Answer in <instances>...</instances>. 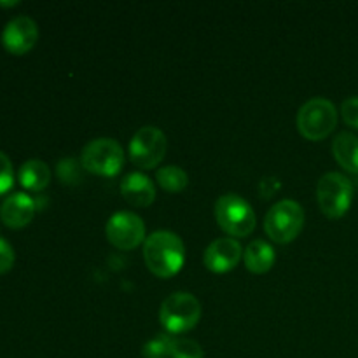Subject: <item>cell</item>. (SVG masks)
<instances>
[{
    "label": "cell",
    "mask_w": 358,
    "mask_h": 358,
    "mask_svg": "<svg viewBox=\"0 0 358 358\" xmlns=\"http://www.w3.org/2000/svg\"><path fill=\"white\" fill-rule=\"evenodd\" d=\"M338 126L336 105L327 98H311L297 112V129L311 142L324 140Z\"/></svg>",
    "instance_id": "7a4b0ae2"
},
{
    "label": "cell",
    "mask_w": 358,
    "mask_h": 358,
    "mask_svg": "<svg viewBox=\"0 0 358 358\" xmlns=\"http://www.w3.org/2000/svg\"><path fill=\"white\" fill-rule=\"evenodd\" d=\"M215 219L220 229L233 238H245L255 229L254 210L250 203L238 194H226L217 199Z\"/></svg>",
    "instance_id": "5b68a950"
},
{
    "label": "cell",
    "mask_w": 358,
    "mask_h": 358,
    "mask_svg": "<svg viewBox=\"0 0 358 358\" xmlns=\"http://www.w3.org/2000/svg\"><path fill=\"white\" fill-rule=\"evenodd\" d=\"M341 115L346 124L358 129V96H352L343 101Z\"/></svg>",
    "instance_id": "7402d4cb"
},
{
    "label": "cell",
    "mask_w": 358,
    "mask_h": 358,
    "mask_svg": "<svg viewBox=\"0 0 358 358\" xmlns=\"http://www.w3.org/2000/svg\"><path fill=\"white\" fill-rule=\"evenodd\" d=\"M156 180L161 185V189H164L168 192H180L189 184L187 173L182 168L173 166V164L171 166L159 168L156 173Z\"/></svg>",
    "instance_id": "e0dca14e"
},
{
    "label": "cell",
    "mask_w": 358,
    "mask_h": 358,
    "mask_svg": "<svg viewBox=\"0 0 358 358\" xmlns=\"http://www.w3.org/2000/svg\"><path fill=\"white\" fill-rule=\"evenodd\" d=\"M17 3H20V2L13 0V2H0V6H2V7H14V6H17Z\"/></svg>",
    "instance_id": "cb8c5ba5"
},
{
    "label": "cell",
    "mask_w": 358,
    "mask_h": 358,
    "mask_svg": "<svg viewBox=\"0 0 358 358\" xmlns=\"http://www.w3.org/2000/svg\"><path fill=\"white\" fill-rule=\"evenodd\" d=\"M243 250L234 238H219L208 245L203 255V262L213 273H227L240 262Z\"/></svg>",
    "instance_id": "8fae6325"
},
{
    "label": "cell",
    "mask_w": 358,
    "mask_h": 358,
    "mask_svg": "<svg viewBox=\"0 0 358 358\" xmlns=\"http://www.w3.org/2000/svg\"><path fill=\"white\" fill-rule=\"evenodd\" d=\"M166 136L156 126H143L133 135L129 142V157L133 163L143 170H152L159 166L166 154Z\"/></svg>",
    "instance_id": "ba28073f"
},
{
    "label": "cell",
    "mask_w": 358,
    "mask_h": 358,
    "mask_svg": "<svg viewBox=\"0 0 358 358\" xmlns=\"http://www.w3.org/2000/svg\"><path fill=\"white\" fill-rule=\"evenodd\" d=\"M332 154L346 171L358 175V136L348 131L339 133L332 142Z\"/></svg>",
    "instance_id": "9a60e30c"
},
{
    "label": "cell",
    "mask_w": 358,
    "mask_h": 358,
    "mask_svg": "<svg viewBox=\"0 0 358 358\" xmlns=\"http://www.w3.org/2000/svg\"><path fill=\"white\" fill-rule=\"evenodd\" d=\"M14 248L10 247V243L3 238H0V275L10 271V268L14 266Z\"/></svg>",
    "instance_id": "603a6c76"
},
{
    "label": "cell",
    "mask_w": 358,
    "mask_h": 358,
    "mask_svg": "<svg viewBox=\"0 0 358 358\" xmlns=\"http://www.w3.org/2000/svg\"><path fill=\"white\" fill-rule=\"evenodd\" d=\"M143 259L149 271L157 278H171L184 266V243L170 231H156L143 243Z\"/></svg>",
    "instance_id": "6da1fadb"
},
{
    "label": "cell",
    "mask_w": 358,
    "mask_h": 358,
    "mask_svg": "<svg viewBox=\"0 0 358 358\" xmlns=\"http://www.w3.org/2000/svg\"><path fill=\"white\" fill-rule=\"evenodd\" d=\"M121 194L124 196L129 205L145 208V206L152 205V201L156 199V189H154V184L149 177L138 173V171H133L122 178Z\"/></svg>",
    "instance_id": "4fadbf2b"
},
{
    "label": "cell",
    "mask_w": 358,
    "mask_h": 358,
    "mask_svg": "<svg viewBox=\"0 0 358 358\" xmlns=\"http://www.w3.org/2000/svg\"><path fill=\"white\" fill-rule=\"evenodd\" d=\"M243 261L248 271L254 275H264L275 264V250L268 241L254 240L245 248Z\"/></svg>",
    "instance_id": "5bb4252c"
},
{
    "label": "cell",
    "mask_w": 358,
    "mask_h": 358,
    "mask_svg": "<svg viewBox=\"0 0 358 358\" xmlns=\"http://www.w3.org/2000/svg\"><path fill=\"white\" fill-rule=\"evenodd\" d=\"M304 227L303 206L292 199H283L271 206L264 219L266 234L280 245L290 243L301 234Z\"/></svg>",
    "instance_id": "277c9868"
},
{
    "label": "cell",
    "mask_w": 358,
    "mask_h": 358,
    "mask_svg": "<svg viewBox=\"0 0 358 358\" xmlns=\"http://www.w3.org/2000/svg\"><path fill=\"white\" fill-rule=\"evenodd\" d=\"M35 215V201L24 192H14L7 196L0 205V219L10 229H21L28 226Z\"/></svg>",
    "instance_id": "7c38bea8"
},
{
    "label": "cell",
    "mask_w": 358,
    "mask_h": 358,
    "mask_svg": "<svg viewBox=\"0 0 358 358\" xmlns=\"http://www.w3.org/2000/svg\"><path fill=\"white\" fill-rule=\"evenodd\" d=\"M107 240L119 250H133L145 240V224L136 213L117 212L108 219Z\"/></svg>",
    "instance_id": "9c48e42d"
},
{
    "label": "cell",
    "mask_w": 358,
    "mask_h": 358,
    "mask_svg": "<svg viewBox=\"0 0 358 358\" xmlns=\"http://www.w3.org/2000/svg\"><path fill=\"white\" fill-rule=\"evenodd\" d=\"M171 358H205V353L194 339L175 338L171 346Z\"/></svg>",
    "instance_id": "d6986e66"
},
{
    "label": "cell",
    "mask_w": 358,
    "mask_h": 358,
    "mask_svg": "<svg viewBox=\"0 0 358 358\" xmlns=\"http://www.w3.org/2000/svg\"><path fill=\"white\" fill-rule=\"evenodd\" d=\"M201 318V304L187 292L171 294L163 301L159 311L161 325L168 334H184L198 325Z\"/></svg>",
    "instance_id": "3957f363"
},
{
    "label": "cell",
    "mask_w": 358,
    "mask_h": 358,
    "mask_svg": "<svg viewBox=\"0 0 358 358\" xmlns=\"http://www.w3.org/2000/svg\"><path fill=\"white\" fill-rule=\"evenodd\" d=\"M173 339V336L170 334H157L156 338L147 341L145 346H143V358H171Z\"/></svg>",
    "instance_id": "ac0fdd59"
},
{
    "label": "cell",
    "mask_w": 358,
    "mask_h": 358,
    "mask_svg": "<svg viewBox=\"0 0 358 358\" xmlns=\"http://www.w3.org/2000/svg\"><path fill=\"white\" fill-rule=\"evenodd\" d=\"M14 184L13 163L3 152H0V194H6Z\"/></svg>",
    "instance_id": "44dd1931"
},
{
    "label": "cell",
    "mask_w": 358,
    "mask_h": 358,
    "mask_svg": "<svg viewBox=\"0 0 358 358\" xmlns=\"http://www.w3.org/2000/svg\"><path fill=\"white\" fill-rule=\"evenodd\" d=\"M38 38L37 23L30 16H16L3 27L2 45L13 55H24Z\"/></svg>",
    "instance_id": "30bf717a"
},
{
    "label": "cell",
    "mask_w": 358,
    "mask_h": 358,
    "mask_svg": "<svg viewBox=\"0 0 358 358\" xmlns=\"http://www.w3.org/2000/svg\"><path fill=\"white\" fill-rule=\"evenodd\" d=\"M17 178H20V184L24 189L38 192L48 187L49 182H51V170H49L44 161L30 159L21 164Z\"/></svg>",
    "instance_id": "2e32d148"
},
{
    "label": "cell",
    "mask_w": 358,
    "mask_h": 358,
    "mask_svg": "<svg viewBox=\"0 0 358 358\" xmlns=\"http://www.w3.org/2000/svg\"><path fill=\"white\" fill-rule=\"evenodd\" d=\"M80 164L90 173L114 177L124 164V150L114 138L91 140L80 154Z\"/></svg>",
    "instance_id": "8992f818"
},
{
    "label": "cell",
    "mask_w": 358,
    "mask_h": 358,
    "mask_svg": "<svg viewBox=\"0 0 358 358\" xmlns=\"http://www.w3.org/2000/svg\"><path fill=\"white\" fill-rule=\"evenodd\" d=\"M80 168H83V164L79 166L73 159H63L58 163L56 173L63 184H77V182H80Z\"/></svg>",
    "instance_id": "ffe728a7"
},
{
    "label": "cell",
    "mask_w": 358,
    "mask_h": 358,
    "mask_svg": "<svg viewBox=\"0 0 358 358\" xmlns=\"http://www.w3.org/2000/svg\"><path fill=\"white\" fill-rule=\"evenodd\" d=\"M317 199L325 217L341 219L353 201L352 182L338 171L325 173L317 185Z\"/></svg>",
    "instance_id": "52a82bcc"
}]
</instances>
